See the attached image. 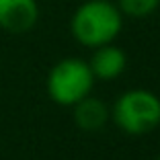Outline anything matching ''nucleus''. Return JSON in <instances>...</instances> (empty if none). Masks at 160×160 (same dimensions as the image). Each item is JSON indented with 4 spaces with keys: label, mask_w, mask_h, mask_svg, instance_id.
Instances as JSON below:
<instances>
[{
    "label": "nucleus",
    "mask_w": 160,
    "mask_h": 160,
    "mask_svg": "<svg viewBox=\"0 0 160 160\" xmlns=\"http://www.w3.org/2000/svg\"><path fill=\"white\" fill-rule=\"evenodd\" d=\"M123 29V14L111 0H86L74 10L70 33L80 45L101 47L113 43Z\"/></svg>",
    "instance_id": "obj_1"
},
{
    "label": "nucleus",
    "mask_w": 160,
    "mask_h": 160,
    "mask_svg": "<svg viewBox=\"0 0 160 160\" xmlns=\"http://www.w3.org/2000/svg\"><path fill=\"white\" fill-rule=\"evenodd\" d=\"M111 119L121 132L144 136L160 125V97L148 88H129L111 105Z\"/></svg>",
    "instance_id": "obj_2"
},
{
    "label": "nucleus",
    "mask_w": 160,
    "mask_h": 160,
    "mask_svg": "<svg viewBox=\"0 0 160 160\" xmlns=\"http://www.w3.org/2000/svg\"><path fill=\"white\" fill-rule=\"evenodd\" d=\"M94 78L88 62L80 58H64L53 64L45 80L49 99L62 107H74L78 101L88 97L94 88Z\"/></svg>",
    "instance_id": "obj_3"
},
{
    "label": "nucleus",
    "mask_w": 160,
    "mask_h": 160,
    "mask_svg": "<svg viewBox=\"0 0 160 160\" xmlns=\"http://www.w3.org/2000/svg\"><path fill=\"white\" fill-rule=\"evenodd\" d=\"M39 21L37 0H0V27L8 33H27Z\"/></svg>",
    "instance_id": "obj_4"
},
{
    "label": "nucleus",
    "mask_w": 160,
    "mask_h": 160,
    "mask_svg": "<svg viewBox=\"0 0 160 160\" xmlns=\"http://www.w3.org/2000/svg\"><path fill=\"white\" fill-rule=\"evenodd\" d=\"M88 66L97 80H115L127 68V53L115 43H107L94 47Z\"/></svg>",
    "instance_id": "obj_5"
},
{
    "label": "nucleus",
    "mask_w": 160,
    "mask_h": 160,
    "mask_svg": "<svg viewBox=\"0 0 160 160\" xmlns=\"http://www.w3.org/2000/svg\"><path fill=\"white\" fill-rule=\"evenodd\" d=\"M109 119H111V107H107L105 101L97 99L92 94L84 97L74 105V121L84 132H99Z\"/></svg>",
    "instance_id": "obj_6"
},
{
    "label": "nucleus",
    "mask_w": 160,
    "mask_h": 160,
    "mask_svg": "<svg viewBox=\"0 0 160 160\" xmlns=\"http://www.w3.org/2000/svg\"><path fill=\"white\" fill-rule=\"evenodd\" d=\"M115 4L119 6L123 17L132 19H146L154 14L160 6V0H117Z\"/></svg>",
    "instance_id": "obj_7"
},
{
    "label": "nucleus",
    "mask_w": 160,
    "mask_h": 160,
    "mask_svg": "<svg viewBox=\"0 0 160 160\" xmlns=\"http://www.w3.org/2000/svg\"><path fill=\"white\" fill-rule=\"evenodd\" d=\"M156 160H160V156H158V158H156Z\"/></svg>",
    "instance_id": "obj_8"
}]
</instances>
